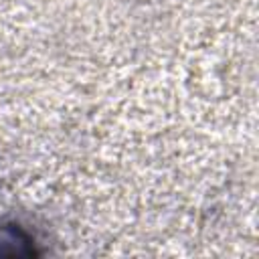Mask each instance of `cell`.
Listing matches in <instances>:
<instances>
[{
	"mask_svg": "<svg viewBox=\"0 0 259 259\" xmlns=\"http://www.w3.org/2000/svg\"><path fill=\"white\" fill-rule=\"evenodd\" d=\"M32 237L18 225H0V257H28L34 255Z\"/></svg>",
	"mask_w": 259,
	"mask_h": 259,
	"instance_id": "obj_1",
	"label": "cell"
}]
</instances>
